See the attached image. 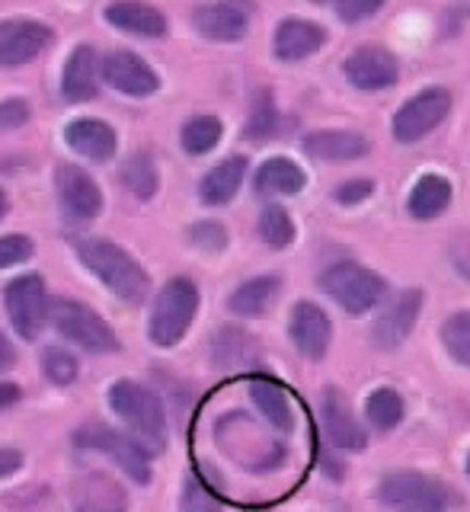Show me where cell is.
<instances>
[{
  "label": "cell",
  "mask_w": 470,
  "mask_h": 512,
  "mask_svg": "<svg viewBox=\"0 0 470 512\" xmlns=\"http://www.w3.org/2000/svg\"><path fill=\"white\" fill-rule=\"evenodd\" d=\"M279 125H282L279 106H275L272 93L263 90L253 100V109H250V119H247V128H243V135H247L250 141H269L272 135H279Z\"/></svg>",
  "instance_id": "cell-33"
},
{
  "label": "cell",
  "mask_w": 470,
  "mask_h": 512,
  "mask_svg": "<svg viewBox=\"0 0 470 512\" xmlns=\"http://www.w3.org/2000/svg\"><path fill=\"white\" fill-rule=\"evenodd\" d=\"M253 4L250 0H215L192 13V26L212 42H240L250 32Z\"/></svg>",
  "instance_id": "cell-11"
},
{
  "label": "cell",
  "mask_w": 470,
  "mask_h": 512,
  "mask_svg": "<svg viewBox=\"0 0 470 512\" xmlns=\"http://www.w3.org/2000/svg\"><path fill=\"white\" fill-rule=\"evenodd\" d=\"M109 407L119 420L135 432L138 442L148 452H164L167 448V410L151 388L122 378L109 388Z\"/></svg>",
  "instance_id": "cell-2"
},
{
  "label": "cell",
  "mask_w": 470,
  "mask_h": 512,
  "mask_svg": "<svg viewBox=\"0 0 470 512\" xmlns=\"http://www.w3.org/2000/svg\"><path fill=\"white\" fill-rule=\"evenodd\" d=\"M371 192H375V180H349L333 189V199L339 205H359V202L371 199Z\"/></svg>",
  "instance_id": "cell-42"
},
{
  "label": "cell",
  "mask_w": 470,
  "mask_h": 512,
  "mask_svg": "<svg viewBox=\"0 0 470 512\" xmlns=\"http://www.w3.org/2000/svg\"><path fill=\"white\" fill-rule=\"evenodd\" d=\"M106 23L116 26L119 32L138 39H164L167 36V16L157 7L144 4V0H116L106 7Z\"/></svg>",
  "instance_id": "cell-22"
},
{
  "label": "cell",
  "mask_w": 470,
  "mask_h": 512,
  "mask_svg": "<svg viewBox=\"0 0 470 512\" xmlns=\"http://www.w3.org/2000/svg\"><path fill=\"white\" fill-rule=\"evenodd\" d=\"M122 183L135 199H144V202L154 199L160 189V170L154 164V157L148 151L128 157L122 164Z\"/></svg>",
  "instance_id": "cell-30"
},
{
  "label": "cell",
  "mask_w": 470,
  "mask_h": 512,
  "mask_svg": "<svg viewBox=\"0 0 470 512\" xmlns=\"http://www.w3.org/2000/svg\"><path fill=\"white\" fill-rule=\"evenodd\" d=\"M74 445L87 448V452L109 455L135 484H151V452L138 439L125 436V432L100 423H87L74 432Z\"/></svg>",
  "instance_id": "cell-7"
},
{
  "label": "cell",
  "mask_w": 470,
  "mask_h": 512,
  "mask_svg": "<svg viewBox=\"0 0 470 512\" xmlns=\"http://www.w3.org/2000/svg\"><path fill=\"white\" fill-rule=\"evenodd\" d=\"M314 4H327V0H314Z\"/></svg>",
  "instance_id": "cell-48"
},
{
  "label": "cell",
  "mask_w": 470,
  "mask_h": 512,
  "mask_svg": "<svg viewBox=\"0 0 470 512\" xmlns=\"http://www.w3.org/2000/svg\"><path fill=\"white\" fill-rule=\"evenodd\" d=\"M442 343L448 349V356L470 368V311L451 314L442 324Z\"/></svg>",
  "instance_id": "cell-35"
},
{
  "label": "cell",
  "mask_w": 470,
  "mask_h": 512,
  "mask_svg": "<svg viewBox=\"0 0 470 512\" xmlns=\"http://www.w3.org/2000/svg\"><path fill=\"white\" fill-rule=\"evenodd\" d=\"M55 189H58V199L64 205V212L71 218L80 221H90L103 212V192L96 186V180L80 170L77 164H58L55 167Z\"/></svg>",
  "instance_id": "cell-14"
},
{
  "label": "cell",
  "mask_w": 470,
  "mask_h": 512,
  "mask_svg": "<svg viewBox=\"0 0 470 512\" xmlns=\"http://www.w3.org/2000/svg\"><path fill=\"white\" fill-rule=\"evenodd\" d=\"M288 333H291V343L307 359H323L330 349L333 340V324L327 311L320 308L314 301H298L291 308V320H288Z\"/></svg>",
  "instance_id": "cell-15"
},
{
  "label": "cell",
  "mask_w": 470,
  "mask_h": 512,
  "mask_svg": "<svg viewBox=\"0 0 470 512\" xmlns=\"http://www.w3.org/2000/svg\"><path fill=\"white\" fill-rule=\"evenodd\" d=\"M42 372H45L48 381L55 384V388H64V384H74L77 381V359L71 356L68 349L48 346L42 352Z\"/></svg>",
  "instance_id": "cell-36"
},
{
  "label": "cell",
  "mask_w": 470,
  "mask_h": 512,
  "mask_svg": "<svg viewBox=\"0 0 470 512\" xmlns=\"http://www.w3.org/2000/svg\"><path fill=\"white\" fill-rule=\"evenodd\" d=\"M323 429H327L330 442L336 448H343V452H362L368 445V432L355 420L349 400L336 388L323 391Z\"/></svg>",
  "instance_id": "cell-19"
},
{
  "label": "cell",
  "mask_w": 470,
  "mask_h": 512,
  "mask_svg": "<svg viewBox=\"0 0 470 512\" xmlns=\"http://www.w3.org/2000/svg\"><path fill=\"white\" fill-rule=\"evenodd\" d=\"M323 45H327V29L314 20H301V16H288V20H282L275 26V36H272V52L285 64L311 58Z\"/></svg>",
  "instance_id": "cell-17"
},
{
  "label": "cell",
  "mask_w": 470,
  "mask_h": 512,
  "mask_svg": "<svg viewBox=\"0 0 470 512\" xmlns=\"http://www.w3.org/2000/svg\"><path fill=\"white\" fill-rule=\"evenodd\" d=\"M301 148L307 157L323 160V164H346V160H359L371 151V144L359 132H346V128H320V132L304 135Z\"/></svg>",
  "instance_id": "cell-20"
},
{
  "label": "cell",
  "mask_w": 470,
  "mask_h": 512,
  "mask_svg": "<svg viewBox=\"0 0 470 512\" xmlns=\"http://www.w3.org/2000/svg\"><path fill=\"white\" fill-rule=\"evenodd\" d=\"M180 512H221V503H218V496L208 490L199 477H186Z\"/></svg>",
  "instance_id": "cell-37"
},
{
  "label": "cell",
  "mask_w": 470,
  "mask_h": 512,
  "mask_svg": "<svg viewBox=\"0 0 470 512\" xmlns=\"http://www.w3.org/2000/svg\"><path fill=\"white\" fill-rule=\"evenodd\" d=\"M403 413H407V404L394 388H375L365 400V416L378 432L397 429L403 423Z\"/></svg>",
  "instance_id": "cell-31"
},
{
  "label": "cell",
  "mask_w": 470,
  "mask_h": 512,
  "mask_svg": "<svg viewBox=\"0 0 470 512\" xmlns=\"http://www.w3.org/2000/svg\"><path fill=\"white\" fill-rule=\"evenodd\" d=\"M448 112H451V93L445 87L419 90L394 112V122H391L394 141H400V144L423 141L448 119Z\"/></svg>",
  "instance_id": "cell-8"
},
{
  "label": "cell",
  "mask_w": 470,
  "mask_h": 512,
  "mask_svg": "<svg viewBox=\"0 0 470 512\" xmlns=\"http://www.w3.org/2000/svg\"><path fill=\"white\" fill-rule=\"evenodd\" d=\"M387 0H336V13L343 23H362L368 16H375Z\"/></svg>",
  "instance_id": "cell-41"
},
{
  "label": "cell",
  "mask_w": 470,
  "mask_h": 512,
  "mask_svg": "<svg viewBox=\"0 0 470 512\" xmlns=\"http://www.w3.org/2000/svg\"><path fill=\"white\" fill-rule=\"evenodd\" d=\"M343 74L355 90L375 93V90H391L400 80V64L397 58L381 45H362L346 58Z\"/></svg>",
  "instance_id": "cell-12"
},
{
  "label": "cell",
  "mask_w": 470,
  "mask_h": 512,
  "mask_svg": "<svg viewBox=\"0 0 470 512\" xmlns=\"http://www.w3.org/2000/svg\"><path fill=\"white\" fill-rule=\"evenodd\" d=\"M467 474H470V455H467Z\"/></svg>",
  "instance_id": "cell-47"
},
{
  "label": "cell",
  "mask_w": 470,
  "mask_h": 512,
  "mask_svg": "<svg viewBox=\"0 0 470 512\" xmlns=\"http://www.w3.org/2000/svg\"><path fill=\"white\" fill-rule=\"evenodd\" d=\"M212 356H215V365L221 368H247L256 362V343L250 333H243L237 327H224L215 336Z\"/></svg>",
  "instance_id": "cell-29"
},
{
  "label": "cell",
  "mask_w": 470,
  "mask_h": 512,
  "mask_svg": "<svg viewBox=\"0 0 470 512\" xmlns=\"http://www.w3.org/2000/svg\"><path fill=\"white\" fill-rule=\"evenodd\" d=\"M7 208H10V199H7V192H4V189H0V218H4V215H7Z\"/></svg>",
  "instance_id": "cell-46"
},
{
  "label": "cell",
  "mask_w": 470,
  "mask_h": 512,
  "mask_svg": "<svg viewBox=\"0 0 470 512\" xmlns=\"http://www.w3.org/2000/svg\"><path fill=\"white\" fill-rule=\"evenodd\" d=\"M259 237L266 240L272 250H285L295 240V221L282 205H266L259 215Z\"/></svg>",
  "instance_id": "cell-34"
},
{
  "label": "cell",
  "mask_w": 470,
  "mask_h": 512,
  "mask_svg": "<svg viewBox=\"0 0 470 512\" xmlns=\"http://www.w3.org/2000/svg\"><path fill=\"white\" fill-rule=\"evenodd\" d=\"M378 500L397 512H448L455 496L432 474L394 471L378 484Z\"/></svg>",
  "instance_id": "cell-5"
},
{
  "label": "cell",
  "mask_w": 470,
  "mask_h": 512,
  "mask_svg": "<svg viewBox=\"0 0 470 512\" xmlns=\"http://www.w3.org/2000/svg\"><path fill=\"white\" fill-rule=\"evenodd\" d=\"M279 288H282L279 276H256L234 288V295L228 298V308L237 317H259L272 308L275 298H279Z\"/></svg>",
  "instance_id": "cell-28"
},
{
  "label": "cell",
  "mask_w": 470,
  "mask_h": 512,
  "mask_svg": "<svg viewBox=\"0 0 470 512\" xmlns=\"http://www.w3.org/2000/svg\"><path fill=\"white\" fill-rule=\"evenodd\" d=\"M74 253L80 256L96 279H100L109 292H116V298L128 304H141L151 295V279L148 272L138 266L132 253H125L119 244H112L106 237H77Z\"/></svg>",
  "instance_id": "cell-1"
},
{
  "label": "cell",
  "mask_w": 470,
  "mask_h": 512,
  "mask_svg": "<svg viewBox=\"0 0 470 512\" xmlns=\"http://www.w3.org/2000/svg\"><path fill=\"white\" fill-rule=\"evenodd\" d=\"M23 397V391L16 388V384H10V381H0V410H7V407H13L16 400Z\"/></svg>",
  "instance_id": "cell-44"
},
{
  "label": "cell",
  "mask_w": 470,
  "mask_h": 512,
  "mask_svg": "<svg viewBox=\"0 0 470 512\" xmlns=\"http://www.w3.org/2000/svg\"><path fill=\"white\" fill-rule=\"evenodd\" d=\"M243 180H247V157L234 154V157L221 160L218 167H212V170L202 176L199 199L205 205H215V208L218 205H228L237 196V192H240Z\"/></svg>",
  "instance_id": "cell-24"
},
{
  "label": "cell",
  "mask_w": 470,
  "mask_h": 512,
  "mask_svg": "<svg viewBox=\"0 0 470 512\" xmlns=\"http://www.w3.org/2000/svg\"><path fill=\"white\" fill-rule=\"evenodd\" d=\"M250 397L272 429H279V432L295 429V410H291V400H288V394L279 381H272L266 375L250 378Z\"/></svg>",
  "instance_id": "cell-25"
},
{
  "label": "cell",
  "mask_w": 470,
  "mask_h": 512,
  "mask_svg": "<svg viewBox=\"0 0 470 512\" xmlns=\"http://www.w3.org/2000/svg\"><path fill=\"white\" fill-rule=\"evenodd\" d=\"M13 362H16V349L7 336L0 333V372H4V368H13Z\"/></svg>",
  "instance_id": "cell-45"
},
{
  "label": "cell",
  "mask_w": 470,
  "mask_h": 512,
  "mask_svg": "<svg viewBox=\"0 0 470 512\" xmlns=\"http://www.w3.org/2000/svg\"><path fill=\"white\" fill-rule=\"evenodd\" d=\"M32 253H36V244H32L26 234H4L0 237V269L26 263Z\"/></svg>",
  "instance_id": "cell-39"
},
{
  "label": "cell",
  "mask_w": 470,
  "mask_h": 512,
  "mask_svg": "<svg viewBox=\"0 0 470 512\" xmlns=\"http://www.w3.org/2000/svg\"><path fill=\"white\" fill-rule=\"evenodd\" d=\"M29 119H32V106L20 100V96L0 103V132H16V128H23Z\"/></svg>",
  "instance_id": "cell-40"
},
{
  "label": "cell",
  "mask_w": 470,
  "mask_h": 512,
  "mask_svg": "<svg viewBox=\"0 0 470 512\" xmlns=\"http://www.w3.org/2000/svg\"><path fill=\"white\" fill-rule=\"evenodd\" d=\"M55 42V29L42 20H16L0 23V68H23V64L36 61L48 45Z\"/></svg>",
  "instance_id": "cell-10"
},
{
  "label": "cell",
  "mask_w": 470,
  "mask_h": 512,
  "mask_svg": "<svg viewBox=\"0 0 470 512\" xmlns=\"http://www.w3.org/2000/svg\"><path fill=\"white\" fill-rule=\"evenodd\" d=\"M100 55L90 45H77L61 71V96L68 103H90L100 93Z\"/></svg>",
  "instance_id": "cell-21"
},
{
  "label": "cell",
  "mask_w": 470,
  "mask_h": 512,
  "mask_svg": "<svg viewBox=\"0 0 470 512\" xmlns=\"http://www.w3.org/2000/svg\"><path fill=\"white\" fill-rule=\"evenodd\" d=\"M224 135V125L218 116H192L186 125H183V132H180V144H183V151L192 154V157H202L208 151H215L218 148V141Z\"/></svg>",
  "instance_id": "cell-32"
},
{
  "label": "cell",
  "mask_w": 470,
  "mask_h": 512,
  "mask_svg": "<svg viewBox=\"0 0 470 512\" xmlns=\"http://www.w3.org/2000/svg\"><path fill=\"white\" fill-rule=\"evenodd\" d=\"M423 301H426L423 288H407V292H400L375 320V330H371L375 343L381 349H397L413 333L419 311H423Z\"/></svg>",
  "instance_id": "cell-16"
},
{
  "label": "cell",
  "mask_w": 470,
  "mask_h": 512,
  "mask_svg": "<svg viewBox=\"0 0 470 512\" xmlns=\"http://www.w3.org/2000/svg\"><path fill=\"white\" fill-rule=\"evenodd\" d=\"M320 288L352 317L375 311L387 295V282L378 276V272L362 263H352V260L333 263L330 269H323Z\"/></svg>",
  "instance_id": "cell-4"
},
{
  "label": "cell",
  "mask_w": 470,
  "mask_h": 512,
  "mask_svg": "<svg viewBox=\"0 0 470 512\" xmlns=\"http://www.w3.org/2000/svg\"><path fill=\"white\" fill-rule=\"evenodd\" d=\"M196 311H199V285L186 276L170 279L157 292L154 311H151V324H148L151 343L160 349L176 346L189 333Z\"/></svg>",
  "instance_id": "cell-3"
},
{
  "label": "cell",
  "mask_w": 470,
  "mask_h": 512,
  "mask_svg": "<svg viewBox=\"0 0 470 512\" xmlns=\"http://www.w3.org/2000/svg\"><path fill=\"white\" fill-rule=\"evenodd\" d=\"M4 304H7V317L13 330L23 336V340H36L48 324V308H52V298H48V288L39 276H20L4 288Z\"/></svg>",
  "instance_id": "cell-9"
},
{
  "label": "cell",
  "mask_w": 470,
  "mask_h": 512,
  "mask_svg": "<svg viewBox=\"0 0 470 512\" xmlns=\"http://www.w3.org/2000/svg\"><path fill=\"white\" fill-rule=\"evenodd\" d=\"M189 244L202 253H221L228 247V231H224L218 221H199L189 228Z\"/></svg>",
  "instance_id": "cell-38"
},
{
  "label": "cell",
  "mask_w": 470,
  "mask_h": 512,
  "mask_svg": "<svg viewBox=\"0 0 470 512\" xmlns=\"http://www.w3.org/2000/svg\"><path fill=\"white\" fill-rule=\"evenodd\" d=\"M74 512H128L125 487L103 471H87L74 480Z\"/></svg>",
  "instance_id": "cell-18"
},
{
  "label": "cell",
  "mask_w": 470,
  "mask_h": 512,
  "mask_svg": "<svg viewBox=\"0 0 470 512\" xmlns=\"http://www.w3.org/2000/svg\"><path fill=\"white\" fill-rule=\"evenodd\" d=\"M448 205H451V180H445L442 173H426V176H419L416 186L410 189L407 212L416 221H432V218H439Z\"/></svg>",
  "instance_id": "cell-26"
},
{
  "label": "cell",
  "mask_w": 470,
  "mask_h": 512,
  "mask_svg": "<svg viewBox=\"0 0 470 512\" xmlns=\"http://www.w3.org/2000/svg\"><path fill=\"white\" fill-rule=\"evenodd\" d=\"M20 468H23V452H16V448H0V480L13 477Z\"/></svg>",
  "instance_id": "cell-43"
},
{
  "label": "cell",
  "mask_w": 470,
  "mask_h": 512,
  "mask_svg": "<svg viewBox=\"0 0 470 512\" xmlns=\"http://www.w3.org/2000/svg\"><path fill=\"white\" fill-rule=\"evenodd\" d=\"M64 141L68 148L87 160H96L103 164L119 148V138H116V128L103 119H74L68 128H64Z\"/></svg>",
  "instance_id": "cell-23"
},
{
  "label": "cell",
  "mask_w": 470,
  "mask_h": 512,
  "mask_svg": "<svg viewBox=\"0 0 470 512\" xmlns=\"http://www.w3.org/2000/svg\"><path fill=\"white\" fill-rule=\"evenodd\" d=\"M100 74H103V80H106L112 90H119L125 96H135V100H141V96H151V93L160 90L157 71L141 55L125 52V48H119V52H109L106 58H100Z\"/></svg>",
  "instance_id": "cell-13"
},
{
  "label": "cell",
  "mask_w": 470,
  "mask_h": 512,
  "mask_svg": "<svg viewBox=\"0 0 470 512\" xmlns=\"http://www.w3.org/2000/svg\"><path fill=\"white\" fill-rule=\"evenodd\" d=\"M307 183L304 170L288 157H269L263 167L256 170V192L259 196H295Z\"/></svg>",
  "instance_id": "cell-27"
},
{
  "label": "cell",
  "mask_w": 470,
  "mask_h": 512,
  "mask_svg": "<svg viewBox=\"0 0 470 512\" xmlns=\"http://www.w3.org/2000/svg\"><path fill=\"white\" fill-rule=\"evenodd\" d=\"M48 320H52L64 340L77 343L87 352H96V356L119 349L116 330H112L93 308H87V304H80L74 298H55L52 308H48Z\"/></svg>",
  "instance_id": "cell-6"
}]
</instances>
